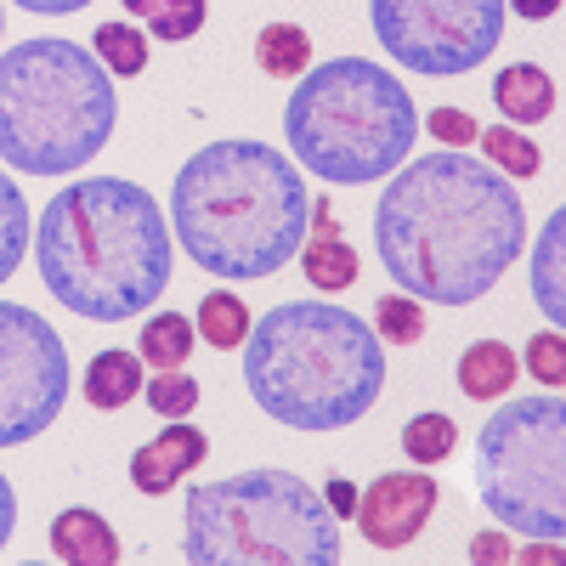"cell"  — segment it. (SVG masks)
I'll list each match as a JSON object with an SVG mask.
<instances>
[{"mask_svg": "<svg viewBox=\"0 0 566 566\" xmlns=\"http://www.w3.org/2000/svg\"><path fill=\"white\" fill-rule=\"evenodd\" d=\"M527 210L504 170L470 154L402 159L374 205V250L402 295L431 306H470L499 290L522 261Z\"/></svg>", "mask_w": 566, "mask_h": 566, "instance_id": "1", "label": "cell"}, {"mask_svg": "<svg viewBox=\"0 0 566 566\" xmlns=\"http://www.w3.org/2000/svg\"><path fill=\"white\" fill-rule=\"evenodd\" d=\"M34 266L57 306L85 323H125L170 290V221L142 181L80 176L34 227Z\"/></svg>", "mask_w": 566, "mask_h": 566, "instance_id": "2", "label": "cell"}, {"mask_svg": "<svg viewBox=\"0 0 566 566\" xmlns=\"http://www.w3.org/2000/svg\"><path fill=\"white\" fill-rule=\"evenodd\" d=\"M306 176L255 136H221L170 181V227L181 255L227 283H261L306 244Z\"/></svg>", "mask_w": 566, "mask_h": 566, "instance_id": "3", "label": "cell"}, {"mask_svg": "<svg viewBox=\"0 0 566 566\" xmlns=\"http://www.w3.org/2000/svg\"><path fill=\"white\" fill-rule=\"evenodd\" d=\"M244 386L290 431H346L386 391V340L352 306L283 301L250 323Z\"/></svg>", "mask_w": 566, "mask_h": 566, "instance_id": "4", "label": "cell"}, {"mask_svg": "<svg viewBox=\"0 0 566 566\" xmlns=\"http://www.w3.org/2000/svg\"><path fill=\"white\" fill-rule=\"evenodd\" d=\"M119 125L114 74L80 40L34 34L0 52V159L23 176H74Z\"/></svg>", "mask_w": 566, "mask_h": 566, "instance_id": "5", "label": "cell"}, {"mask_svg": "<svg viewBox=\"0 0 566 566\" xmlns=\"http://www.w3.org/2000/svg\"><path fill=\"white\" fill-rule=\"evenodd\" d=\"M283 142L317 181L368 187L413 154L419 108L391 69L368 57H335L295 80L283 103Z\"/></svg>", "mask_w": 566, "mask_h": 566, "instance_id": "6", "label": "cell"}, {"mask_svg": "<svg viewBox=\"0 0 566 566\" xmlns=\"http://www.w3.org/2000/svg\"><path fill=\"white\" fill-rule=\"evenodd\" d=\"M181 555L193 566H335L340 515L295 470H239L187 488Z\"/></svg>", "mask_w": 566, "mask_h": 566, "instance_id": "7", "label": "cell"}, {"mask_svg": "<svg viewBox=\"0 0 566 566\" xmlns=\"http://www.w3.org/2000/svg\"><path fill=\"white\" fill-rule=\"evenodd\" d=\"M476 493L510 533L560 538L566 533V402L499 397L476 437Z\"/></svg>", "mask_w": 566, "mask_h": 566, "instance_id": "8", "label": "cell"}, {"mask_svg": "<svg viewBox=\"0 0 566 566\" xmlns=\"http://www.w3.org/2000/svg\"><path fill=\"white\" fill-rule=\"evenodd\" d=\"M504 0H368L374 40L397 69L424 80H453L482 69L504 40Z\"/></svg>", "mask_w": 566, "mask_h": 566, "instance_id": "9", "label": "cell"}, {"mask_svg": "<svg viewBox=\"0 0 566 566\" xmlns=\"http://www.w3.org/2000/svg\"><path fill=\"white\" fill-rule=\"evenodd\" d=\"M69 402V346L34 306L0 301V448L52 431Z\"/></svg>", "mask_w": 566, "mask_h": 566, "instance_id": "10", "label": "cell"}, {"mask_svg": "<svg viewBox=\"0 0 566 566\" xmlns=\"http://www.w3.org/2000/svg\"><path fill=\"white\" fill-rule=\"evenodd\" d=\"M357 533L374 549H408L437 515V482L424 470H386L357 493Z\"/></svg>", "mask_w": 566, "mask_h": 566, "instance_id": "11", "label": "cell"}, {"mask_svg": "<svg viewBox=\"0 0 566 566\" xmlns=\"http://www.w3.org/2000/svg\"><path fill=\"white\" fill-rule=\"evenodd\" d=\"M205 459H210V437L193 431V424H181V419H170L154 442H142V448L130 453V488L148 493V499H159V493H170L181 476H193Z\"/></svg>", "mask_w": 566, "mask_h": 566, "instance_id": "12", "label": "cell"}, {"mask_svg": "<svg viewBox=\"0 0 566 566\" xmlns=\"http://www.w3.org/2000/svg\"><path fill=\"white\" fill-rule=\"evenodd\" d=\"M52 555L69 560V566H114L125 549H119V533L103 522L97 510L74 504V510H63L52 522Z\"/></svg>", "mask_w": 566, "mask_h": 566, "instance_id": "13", "label": "cell"}, {"mask_svg": "<svg viewBox=\"0 0 566 566\" xmlns=\"http://www.w3.org/2000/svg\"><path fill=\"white\" fill-rule=\"evenodd\" d=\"M493 103L510 125H544L555 114V80L538 63H510L493 80Z\"/></svg>", "mask_w": 566, "mask_h": 566, "instance_id": "14", "label": "cell"}, {"mask_svg": "<svg viewBox=\"0 0 566 566\" xmlns=\"http://www.w3.org/2000/svg\"><path fill=\"white\" fill-rule=\"evenodd\" d=\"M515 374H522V363H515V352L504 340H476L459 357V391L470 402H499V397H510Z\"/></svg>", "mask_w": 566, "mask_h": 566, "instance_id": "15", "label": "cell"}, {"mask_svg": "<svg viewBox=\"0 0 566 566\" xmlns=\"http://www.w3.org/2000/svg\"><path fill=\"white\" fill-rule=\"evenodd\" d=\"M560 239H566V210H555L544 227H538V244H533V306L549 317V328L566 323V290H560Z\"/></svg>", "mask_w": 566, "mask_h": 566, "instance_id": "16", "label": "cell"}, {"mask_svg": "<svg viewBox=\"0 0 566 566\" xmlns=\"http://www.w3.org/2000/svg\"><path fill=\"white\" fill-rule=\"evenodd\" d=\"M80 391H85L91 408H103V413L125 408L130 397H142V357L136 352H97L85 363Z\"/></svg>", "mask_w": 566, "mask_h": 566, "instance_id": "17", "label": "cell"}, {"mask_svg": "<svg viewBox=\"0 0 566 566\" xmlns=\"http://www.w3.org/2000/svg\"><path fill=\"white\" fill-rule=\"evenodd\" d=\"M301 272H306V283H312V290L317 295H340V290H352V283H357V250L340 239V232H328V239H306L301 244Z\"/></svg>", "mask_w": 566, "mask_h": 566, "instance_id": "18", "label": "cell"}, {"mask_svg": "<svg viewBox=\"0 0 566 566\" xmlns=\"http://www.w3.org/2000/svg\"><path fill=\"white\" fill-rule=\"evenodd\" d=\"M193 317L181 312H154L148 323H142L136 335V357L148 368H187V357H193Z\"/></svg>", "mask_w": 566, "mask_h": 566, "instance_id": "19", "label": "cell"}, {"mask_svg": "<svg viewBox=\"0 0 566 566\" xmlns=\"http://www.w3.org/2000/svg\"><path fill=\"white\" fill-rule=\"evenodd\" d=\"M29 239H34V216H29V199L23 187L0 170V283H12L23 255H29Z\"/></svg>", "mask_w": 566, "mask_h": 566, "instance_id": "20", "label": "cell"}, {"mask_svg": "<svg viewBox=\"0 0 566 566\" xmlns=\"http://www.w3.org/2000/svg\"><path fill=\"white\" fill-rule=\"evenodd\" d=\"M255 63L272 80H301L312 69V34L301 23H266L255 40Z\"/></svg>", "mask_w": 566, "mask_h": 566, "instance_id": "21", "label": "cell"}, {"mask_svg": "<svg viewBox=\"0 0 566 566\" xmlns=\"http://www.w3.org/2000/svg\"><path fill=\"white\" fill-rule=\"evenodd\" d=\"M250 306L239 301V295H227V290H210L205 301H199V317H193V335L199 340H210L216 352H239L244 346V335H250Z\"/></svg>", "mask_w": 566, "mask_h": 566, "instance_id": "22", "label": "cell"}, {"mask_svg": "<svg viewBox=\"0 0 566 566\" xmlns=\"http://www.w3.org/2000/svg\"><path fill=\"white\" fill-rule=\"evenodd\" d=\"M476 142H482L488 165L504 170V176H538V170H544L538 142H533L522 125H488V130H476Z\"/></svg>", "mask_w": 566, "mask_h": 566, "instance_id": "23", "label": "cell"}, {"mask_svg": "<svg viewBox=\"0 0 566 566\" xmlns=\"http://www.w3.org/2000/svg\"><path fill=\"white\" fill-rule=\"evenodd\" d=\"M91 45H97V63H103L114 80H136L142 69H148V34L130 29L125 18L103 23L97 34H91Z\"/></svg>", "mask_w": 566, "mask_h": 566, "instance_id": "24", "label": "cell"}, {"mask_svg": "<svg viewBox=\"0 0 566 566\" xmlns=\"http://www.w3.org/2000/svg\"><path fill=\"white\" fill-rule=\"evenodd\" d=\"M453 442H459V424H453L448 413H413V419L402 424V453H408L413 464H448Z\"/></svg>", "mask_w": 566, "mask_h": 566, "instance_id": "25", "label": "cell"}, {"mask_svg": "<svg viewBox=\"0 0 566 566\" xmlns=\"http://www.w3.org/2000/svg\"><path fill=\"white\" fill-rule=\"evenodd\" d=\"M374 335H380L386 346H419L424 340V306L402 290L380 295L374 301Z\"/></svg>", "mask_w": 566, "mask_h": 566, "instance_id": "26", "label": "cell"}, {"mask_svg": "<svg viewBox=\"0 0 566 566\" xmlns=\"http://www.w3.org/2000/svg\"><path fill=\"white\" fill-rule=\"evenodd\" d=\"M142 397H148V408L159 419H187L199 408V380L187 368H154V380L142 386Z\"/></svg>", "mask_w": 566, "mask_h": 566, "instance_id": "27", "label": "cell"}, {"mask_svg": "<svg viewBox=\"0 0 566 566\" xmlns=\"http://www.w3.org/2000/svg\"><path fill=\"white\" fill-rule=\"evenodd\" d=\"M527 374L544 386V391H560L566 386V340H560V328H544V335L527 340Z\"/></svg>", "mask_w": 566, "mask_h": 566, "instance_id": "28", "label": "cell"}, {"mask_svg": "<svg viewBox=\"0 0 566 566\" xmlns=\"http://www.w3.org/2000/svg\"><path fill=\"white\" fill-rule=\"evenodd\" d=\"M205 18H210V0H165V7L148 18V34L176 45V40H193L205 29Z\"/></svg>", "mask_w": 566, "mask_h": 566, "instance_id": "29", "label": "cell"}, {"mask_svg": "<svg viewBox=\"0 0 566 566\" xmlns=\"http://www.w3.org/2000/svg\"><path fill=\"white\" fill-rule=\"evenodd\" d=\"M424 130H431L437 142H448V148H470V142H476V119H470L464 108H437L431 119H424Z\"/></svg>", "mask_w": 566, "mask_h": 566, "instance_id": "30", "label": "cell"}, {"mask_svg": "<svg viewBox=\"0 0 566 566\" xmlns=\"http://www.w3.org/2000/svg\"><path fill=\"white\" fill-rule=\"evenodd\" d=\"M12 7H23L34 18H69V12H85L91 0H12Z\"/></svg>", "mask_w": 566, "mask_h": 566, "instance_id": "31", "label": "cell"}, {"mask_svg": "<svg viewBox=\"0 0 566 566\" xmlns=\"http://www.w3.org/2000/svg\"><path fill=\"white\" fill-rule=\"evenodd\" d=\"M323 504L335 510V515H352V510H357V488L340 482V476H335V482H323Z\"/></svg>", "mask_w": 566, "mask_h": 566, "instance_id": "32", "label": "cell"}, {"mask_svg": "<svg viewBox=\"0 0 566 566\" xmlns=\"http://www.w3.org/2000/svg\"><path fill=\"white\" fill-rule=\"evenodd\" d=\"M12 527H18V493H12V482H7V476H0V549H7Z\"/></svg>", "mask_w": 566, "mask_h": 566, "instance_id": "33", "label": "cell"}, {"mask_svg": "<svg viewBox=\"0 0 566 566\" xmlns=\"http://www.w3.org/2000/svg\"><path fill=\"white\" fill-rule=\"evenodd\" d=\"M504 12H522L527 23H544V18L560 12V0H504Z\"/></svg>", "mask_w": 566, "mask_h": 566, "instance_id": "34", "label": "cell"}, {"mask_svg": "<svg viewBox=\"0 0 566 566\" xmlns=\"http://www.w3.org/2000/svg\"><path fill=\"white\" fill-rule=\"evenodd\" d=\"M470 560H510V544H504V533H482L476 544H470Z\"/></svg>", "mask_w": 566, "mask_h": 566, "instance_id": "35", "label": "cell"}, {"mask_svg": "<svg viewBox=\"0 0 566 566\" xmlns=\"http://www.w3.org/2000/svg\"><path fill=\"white\" fill-rule=\"evenodd\" d=\"M522 560H527V566H533V560H560V538H527Z\"/></svg>", "mask_w": 566, "mask_h": 566, "instance_id": "36", "label": "cell"}, {"mask_svg": "<svg viewBox=\"0 0 566 566\" xmlns=\"http://www.w3.org/2000/svg\"><path fill=\"white\" fill-rule=\"evenodd\" d=\"M119 7H125L130 18H154V12L165 7V0H119Z\"/></svg>", "mask_w": 566, "mask_h": 566, "instance_id": "37", "label": "cell"}, {"mask_svg": "<svg viewBox=\"0 0 566 566\" xmlns=\"http://www.w3.org/2000/svg\"><path fill=\"white\" fill-rule=\"evenodd\" d=\"M0 34H7V12H0Z\"/></svg>", "mask_w": 566, "mask_h": 566, "instance_id": "38", "label": "cell"}]
</instances>
